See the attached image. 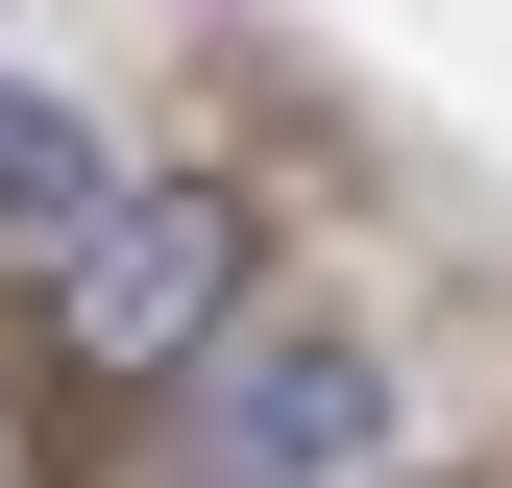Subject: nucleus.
I'll use <instances>...</instances> for the list:
<instances>
[{
    "label": "nucleus",
    "instance_id": "f257e3e1",
    "mask_svg": "<svg viewBox=\"0 0 512 488\" xmlns=\"http://www.w3.org/2000/svg\"><path fill=\"white\" fill-rule=\"evenodd\" d=\"M244 269H269V220H244L220 171H122V196L49 244V391H196L244 342Z\"/></svg>",
    "mask_w": 512,
    "mask_h": 488
},
{
    "label": "nucleus",
    "instance_id": "f03ea898",
    "mask_svg": "<svg viewBox=\"0 0 512 488\" xmlns=\"http://www.w3.org/2000/svg\"><path fill=\"white\" fill-rule=\"evenodd\" d=\"M147 415H171L147 488H391V440H415L391 342H342V318H244L196 391H147Z\"/></svg>",
    "mask_w": 512,
    "mask_h": 488
},
{
    "label": "nucleus",
    "instance_id": "7ed1b4c3",
    "mask_svg": "<svg viewBox=\"0 0 512 488\" xmlns=\"http://www.w3.org/2000/svg\"><path fill=\"white\" fill-rule=\"evenodd\" d=\"M98 196H122V147H98L49 74H0V244H74Z\"/></svg>",
    "mask_w": 512,
    "mask_h": 488
}]
</instances>
